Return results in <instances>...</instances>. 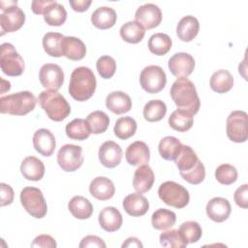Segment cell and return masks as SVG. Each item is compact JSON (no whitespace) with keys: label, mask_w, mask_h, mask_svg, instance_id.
I'll use <instances>...</instances> for the list:
<instances>
[{"label":"cell","mask_w":248,"mask_h":248,"mask_svg":"<svg viewBox=\"0 0 248 248\" xmlns=\"http://www.w3.org/2000/svg\"><path fill=\"white\" fill-rule=\"evenodd\" d=\"M68 209L72 215L80 220L88 219L93 213V205L82 196H75L68 203Z\"/></svg>","instance_id":"28"},{"label":"cell","mask_w":248,"mask_h":248,"mask_svg":"<svg viewBox=\"0 0 248 248\" xmlns=\"http://www.w3.org/2000/svg\"><path fill=\"white\" fill-rule=\"evenodd\" d=\"M96 68L99 75L103 78H110L113 77L116 71V62L109 55L101 56L96 63Z\"/></svg>","instance_id":"45"},{"label":"cell","mask_w":248,"mask_h":248,"mask_svg":"<svg viewBox=\"0 0 248 248\" xmlns=\"http://www.w3.org/2000/svg\"><path fill=\"white\" fill-rule=\"evenodd\" d=\"M80 248H85V247H98V248H105L106 243L104 240L96 235H87L83 237L79 243Z\"/></svg>","instance_id":"50"},{"label":"cell","mask_w":248,"mask_h":248,"mask_svg":"<svg viewBox=\"0 0 248 248\" xmlns=\"http://www.w3.org/2000/svg\"><path fill=\"white\" fill-rule=\"evenodd\" d=\"M31 247H42V248H55L56 241L49 234H40L35 237L31 243Z\"/></svg>","instance_id":"48"},{"label":"cell","mask_w":248,"mask_h":248,"mask_svg":"<svg viewBox=\"0 0 248 248\" xmlns=\"http://www.w3.org/2000/svg\"><path fill=\"white\" fill-rule=\"evenodd\" d=\"M200 30L199 20L193 16L182 17L176 26V34L178 39L183 42H191L196 38Z\"/></svg>","instance_id":"26"},{"label":"cell","mask_w":248,"mask_h":248,"mask_svg":"<svg viewBox=\"0 0 248 248\" xmlns=\"http://www.w3.org/2000/svg\"><path fill=\"white\" fill-rule=\"evenodd\" d=\"M53 2V0H35L31 3V9L36 15H44L46 9Z\"/></svg>","instance_id":"51"},{"label":"cell","mask_w":248,"mask_h":248,"mask_svg":"<svg viewBox=\"0 0 248 248\" xmlns=\"http://www.w3.org/2000/svg\"><path fill=\"white\" fill-rule=\"evenodd\" d=\"M159 198L167 205L175 208L185 207L190 201L188 190L174 181H166L159 186Z\"/></svg>","instance_id":"6"},{"label":"cell","mask_w":248,"mask_h":248,"mask_svg":"<svg viewBox=\"0 0 248 248\" xmlns=\"http://www.w3.org/2000/svg\"><path fill=\"white\" fill-rule=\"evenodd\" d=\"M89 192L95 199L99 201H107L113 197L115 187L109 178L105 176H97L91 181L89 185Z\"/></svg>","instance_id":"20"},{"label":"cell","mask_w":248,"mask_h":248,"mask_svg":"<svg viewBox=\"0 0 248 248\" xmlns=\"http://www.w3.org/2000/svg\"><path fill=\"white\" fill-rule=\"evenodd\" d=\"M122 206L129 215L133 217H140L148 211L149 202L141 193L137 192L126 196L123 200Z\"/></svg>","instance_id":"19"},{"label":"cell","mask_w":248,"mask_h":248,"mask_svg":"<svg viewBox=\"0 0 248 248\" xmlns=\"http://www.w3.org/2000/svg\"><path fill=\"white\" fill-rule=\"evenodd\" d=\"M16 1H1L0 2V26H1V35L6 33H11L17 31L22 27L25 22V14L23 11L16 5Z\"/></svg>","instance_id":"5"},{"label":"cell","mask_w":248,"mask_h":248,"mask_svg":"<svg viewBox=\"0 0 248 248\" xmlns=\"http://www.w3.org/2000/svg\"><path fill=\"white\" fill-rule=\"evenodd\" d=\"M91 132L86 120L76 118L66 125V135L71 140H84L89 138Z\"/></svg>","instance_id":"37"},{"label":"cell","mask_w":248,"mask_h":248,"mask_svg":"<svg viewBox=\"0 0 248 248\" xmlns=\"http://www.w3.org/2000/svg\"><path fill=\"white\" fill-rule=\"evenodd\" d=\"M64 36L58 32H48L43 38V47L46 54L52 57L62 56L61 44Z\"/></svg>","instance_id":"39"},{"label":"cell","mask_w":248,"mask_h":248,"mask_svg":"<svg viewBox=\"0 0 248 248\" xmlns=\"http://www.w3.org/2000/svg\"><path fill=\"white\" fill-rule=\"evenodd\" d=\"M20 202L23 208L38 219L44 218L47 212V205L42 191L36 187H25L20 192Z\"/></svg>","instance_id":"7"},{"label":"cell","mask_w":248,"mask_h":248,"mask_svg":"<svg viewBox=\"0 0 248 248\" xmlns=\"http://www.w3.org/2000/svg\"><path fill=\"white\" fill-rule=\"evenodd\" d=\"M66 18L67 12L65 7L54 0L44 13V19L50 26H60L64 24Z\"/></svg>","instance_id":"34"},{"label":"cell","mask_w":248,"mask_h":248,"mask_svg":"<svg viewBox=\"0 0 248 248\" xmlns=\"http://www.w3.org/2000/svg\"><path fill=\"white\" fill-rule=\"evenodd\" d=\"M210 88L220 94L230 91L233 86V78L228 70H218L210 78Z\"/></svg>","instance_id":"30"},{"label":"cell","mask_w":248,"mask_h":248,"mask_svg":"<svg viewBox=\"0 0 248 248\" xmlns=\"http://www.w3.org/2000/svg\"><path fill=\"white\" fill-rule=\"evenodd\" d=\"M171 39L168 34L155 33L148 40V48L155 55H165L171 48Z\"/></svg>","instance_id":"36"},{"label":"cell","mask_w":248,"mask_h":248,"mask_svg":"<svg viewBox=\"0 0 248 248\" xmlns=\"http://www.w3.org/2000/svg\"><path fill=\"white\" fill-rule=\"evenodd\" d=\"M106 107L115 114H123L132 108V101L128 94L122 91H113L106 98Z\"/></svg>","instance_id":"25"},{"label":"cell","mask_w":248,"mask_h":248,"mask_svg":"<svg viewBox=\"0 0 248 248\" xmlns=\"http://www.w3.org/2000/svg\"><path fill=\"white\" fill-rule=\"evenodd\" d=\"M140 83L144 91L150 94H156L162 91L167 83V76L164 70L157 65H150L140 73Z\"/></svg>","instance_id":"10"},{"label":"cell","mask_w":248,"mask_h":248,"mask_svg":"<svg viewBox=\"0 0 248 248\" xmlns=\"http://www.w3.org/2000/svg\"><path fill=\"white\" fill-rule=\"evenodd\" d=\"M62 55L70 60H81L86 54V46L84 43L76 37H64L61 44Z\"/></svg>","instance_id":"21"},{"label":"cell","mask_w":248,"mask_h":248,"mask_svg":"<svg viewBox=\"0 0 248 248\" xmlns=\"http://www.w3.org/2000/svg\"><path fill=\"white\" fill-rule=\"evenodd\" d=\"M160 243L164 247L185 248L188 243L185 241L178 230H170L160 234Z\"/></svg>","instance_id":"43"},{"label":"cell","mask_w":248,"mask_h":248,"mask_svg":"<svg viewBox=\"0 0 248 248\" xmlns=\"http://www.w3.org/2000/svg\"><path fill=\"white\" fill-rule=\"evenodd\" d=\"M170 97L177 108L195 115L201 107L196 86L187 78H178L171 85Z\"/></svg>","instance_id":"1"},{"label":"cell","mask_w":248,"mask_h":248,"mask_svg":"<svg viewBox=\"0 0 248 248\" xmlns=\"http://www.w3.org/2000/svg\"><path fill=\"white\" fill-rule=\"evenodd\" d=\"M72 9L76 12H85L91 5V0H70L69 1Z\"/></svg>","instance_id":"52"},{"label":"cell","mask_w":248,"mask_h":248,"mask_svg":"<svg viewBox=\"0 0 248 248\" xmlns=\"http://www.w3.org/2000/svg\"><path fill=\"white\" fill-rule=\"evenodd\" d=\"M178 231L187 243L198 242L202 235V230L196 221H186L182 223Z\"/></svg>","instance_id":"42"},{"label":"cell","mask_w":248,"mask_h":248,"mask_svg":"<svg viewBox=\"0 0 248 248\" xmlns=\"http://www.w3.org/2000/svg\"><path fill=\"white\" fill-rule=\"evenodd\" d=\"M182 143L174 137L167 136L163 138L158 145V150L161 157L168 161H172L178 155Z\"/></svg>","instance_id":"35"},{"label":"cell","mask_w":248,"mask_h":248,"mask_svg":"<svg viewBox=\"0 0 248 248\" xmlns=\"http://www.w3.org/2000/svg\"><path fill=\"white\" fill-rule=\"evenodd\" d=\"M0 67L2 72L10 77H18L24 71V60L10 43L1 45Z\"/></svg>","instance_id":"8"},{"label":"cell","mask_w":248,"mask_h":248,"mask_svg":"<svg viewBox=\"0 0 248 248\" xmlns=\"http://www.w3.org/2000/svg\"><path fill=\"white\" fill-rule=\"evenodd\" d=\"M86 122L89 126L90 132L98 135L107 131L109 125V118L104 111L95 110L87 115Z\"/></svg>","instance_id":"40"},{"label":"cell","mask_w":248,"mask_h":248,"mask_svg":"<svg viewBox=\"0 0 248 248\" xmlns=\"http://www.w3.org/2000/svg\"><path fill=\"white\" fill-rule=\"evenodd\" d=\"M98 220L101 228L108 232L119 230L123 222L120 211L113 206H107L103 208L99 213Z\"/></svg>","instance_id":"22"},{"label":"cell","mask_w":248,"mask_h":248,"mask_svg":"<svg viewBox=\"0 0 248 248\" xmlns=\"http://www.w3.org/2000/svg\"><path fill=\"white\" fill-rule=\"evenodd\" d=\"M38 101L49 119L59 122L71 113V107L67 100L57 90H45L39 94Z\"/></svg>","instance_id":"3"},{"label":"cell","mask_w":248,"mask_h":248,"mask_svg":"<svg viewBox=\"0 0 248 248\" xmlns=\"http://www.w3.org/2000/svg\"><path fill=\"white\" fill-rule=\"evenodd\" d=\"M96 85L97 81L92 70L88 67L80 66L72 72L68 90L73 99L84 102L93 96Z\"/></svg>","instance_id":"2"},{"label":"cell","mask_w":248,"mask_h":248,"mask_svg":"<svg viewBox=\"0 0 248 248\" xmlns=\"http://www.w3.org/2000/svg\"><path fill=\"white\" fill-rule=\"evenodd\" d=\"M236 169L230 164H222L215 170V178L223 185H231L237 179Z\"/></svg>","instance_id":"44"},{"label":"cell","mask_w":248,"mask_h":248,"mask_svg":"<svg viewBox=\"0 0 248 248\" xmlns=\"http://www.w3.org/2000/svg\"><path fill=\"white\" fill-rule=\"evenodd\" d=\"M233 200L239 207L241 208L248 207V185L247 184H243L242 186L238 187L235 190L233 194Z\"/></svg>","instance_id":"47"},{"label":"cell","mask_w":248,"mask_h":248,"mask_svg":"<svg viewBox=\"0 0 248 248\" xmlns=\"http://www.w3.org/2000/svg\"><path fill=\"white\" fill-rule=\"evenodd\" d=\"M194 118L191 113L182 109H175L169 117V125L177 132H186L193 126Z\"/></svg>","instance_id":"33"},{"label":"cell","mask_w":248,"mask_h":248,"mask_svg":"<svg viewBox=\"0 0 248 248\" xmlns=\"http://www.w3.org/2000/svg\"><path fill=\"white\" fill-rule=\"evenodd\" d=\"M137 131V122L130 116L120 117L116 120L113 132L120 140H128L133 137Z\"/></svg>","instance_id":"41"},{"label":"cell","mask_w":248,"mask_h":248,"mask_svg":"<svg viewBox=\"0 0 248 248\" xmlns=\"http://www.w3.org/2000/svg\"><path fill=\"white\" fill-rule=\"evenodd\" d=\"M20 172L27 180L39 181L44 177L45 165L37 157L28 156L21 162Z\"/></svg>","instance_id":"23"},{"label":"cell","mask_w":248,"mask_h":248,"mask_svg":"<svg viewBox=\"0 0 248 248\" xmlns=\"http://www.w3.org/2000/svg\"><path fill=\"white\" fill-rule=\"evenodd\" d=\"M37 100L30 91H20L0 98L1 113L11 115H25L36 107Z\"/></svg>","instance_id":"4"},{"label":"cell","mask_w":248,"mask_h":248,"mask_svg":"<svg viewBox=\"0 0 248 248\" xmlns=\"http://www.w3.org/2000/svg\"><path fill=\"white\" fill-rule=\"evenodd\" d=\"M167 113V106L161 100H151L143 108V117L148 122L160 121Z\"/></svg>","instance_id":"38"},{"label":"cell","mask_w":248,"mask_h":248,"mask_svg":"<svg viewBox=\"0 0 248 248\" xmlns=\"http://www.w3.org/2000/svg\"><path fill=\"white\" fill-rule=\"evenodd\" d=\"M33 145L37 152L45 157H49L55 150L56 140L53 134L45 128L39 129L33 136Z\"/></svg>","instance_id":"17"},{"label":"cell","mask_w":248,"mask_h":248,"mask_svg":"<svg viewBox=\"0 0 248 248\" xmlns=\"http://www.w3.org/2000/svg\"><path fill=\"white\" fill-rule=\"evenodd\" d=\"M82 148L76 144H65L57 153V163L65 171H75L83 164Z\"/></svg>","instance_id":"11"},{"label":"cell","mask_w":248,"mask_h":248,"mask_svg":"<svg viewBox=\"0 0 248 248\" xmlns=\"http://www.w3.org/2000/svg\"><path fill=\"white\" fill-rule=\"evenodd\" d=\"M122 247H142V243L137 237H128L122 244Z\"/></svg>","instance_id":"53"},{"label":"cell","mask_w":248,"mask_h":248,"mask_svg":"<svg viewBox=\"0 0 248 248\" xmlns=\"http://www.w3.org/2000/svg\"><path fill=\"white\" fill-rule=\"evenodd\" d=\"M205 210L209 219H211L214 222L221 223L229 218L232 211V207L227 199L215 197L212 198L207 202Z\"/></svg>","instance_id":"16"},{"label":"cell","mask_w":248,"mask_h":248,"mask_svg":"<svg viewBox=\"0 0 248 248\" xmlns=\"http://www.w3.org/2000/svg\"><path fill=\"white\" fill-rule=\"evenodd\" d=\"M117 19L115 11L109 7H99L91 15L92 24L99 29H108L112 27Z\"/></svg>","instance_id":"27"},{"label":"cell","mask_w":248,"mask_h":248,"mask_svg":"<svg viewBox=\"0 0 248 248\" xmlns=\"http://www.w3.org/2000/svg\"><path fill=\"white\" fill-rule=\"evenodd\" d=\"M98 156L104 167L112 169L120 164L122 159V149L115 141L107 140L100 146Z\"/></svg>","instance_id":"15"},{"label":"cell","mask_w":248,"mask_h":248,"mask_svg":"<svg viewBox=\"0 0 248 248\" xmlns=\"http://www.w3.org/2000/svg\"><path fill=\"white\" fill-rule=\"evenodd\" d=\"M199 160L200 159L198 158L196 152L192 149V147L182 144L178 155L174 159V163L178 168L179 173H184L194 169Z\"/></svg>","instance_id":"29"},{"label":"cell","mask_w":248,"mask_h":248,"mask_svg":"<svg viewBox=\"0 0 248 248\" xmlns=\"http://www.w3.org/2000/svg\"><path fill=\"white\" fill-rule=\"evenodd\" d=\"M194 57L186 52H177L169 59V69L176 78H187L195 69Z\"/></svg>","instance_id":"14"},{"label":"cell","mask_w":248,"mask_h":248,"mask_svg":"<svg viewBox=\"0 0 248 248\" xmlns=\"http://www.w3.org/2000/svg\"><path fill=\"white\" fill-rule=\"evenodd\" d=\"M125 158L131 166L145 165L149 162L150 159L149 147L144 141H134L127 147Z\"/></svg>","instance_id":"18"},{"label":"cell","mask_w":248,"mask_h":248,"mask_svg":"<svg viewBox=\"0 0 248 248\" xmlns=\"http://www.w3.org/2000/svg\"><path fill=\"white\" fill-rule=\"evenodd\" d=\"M135 18L144 29H152L161 23L162 12L157 5L147 3L138 8Z\"/></svg>","instance_id":"13"},{"label":"cell","mask_w":248,"mask_h":248,"mask_svg":"<svg viewBox=\"0 0 248 248\" xmlns=\"http://www.w3.org/2000/svg\"><path fill=\"white\" fill-rule=\"evenodd\" d=\"M176 221V215L173 211L167 208L155 210L151 216V224L155 230L163 231L171 228Z\"/></svg>","instance_id":"31"},{"label":"cell","mask_w":248,"mask_h":248,"mask_svg":"<svg viewBox=\"0 0 248 248\" xmlns=\"http://www.w3.org/2000/svg\"><path fill=\"white\" fill-rule=\"evenodd\" d=\"M226 132L233 142H244L248 138V116L243 110H233L227 117Z\"/></svg>","instance_id":"9"},{"label":"cell","mask_w":248,"mask_h":248,"mask_svg":"<svg viewBox=\"0 0 248 248\" xmlns=\"http://www.w3.org/2000/svg\"><path fill=\"white\" fill-rule=\"evenodd\" d=\"M120 36L121 38L130 44H138L140 43L145 34L144 28L136 20L128 21L124 23L120 30Z\"/></svg>","instance_id":"32"},{"label":"cell","mask_w":248,"mask_h":248,"mask_svg":"<svg viewBox=\"0 0 248 248\" xmlns=\"http://www.w3.org/2000/svg\"><path fill=\"white\" fill-rule=\"evenodd\" d=\"M155 176L152 169L148 165L140 166L134 173L133 186L138 193L148 192L154 183Z\"/></svg>","instance_id":"24"},{"label":"cell","mask_w":248,"mask_h":248,"mask_svg":"<svg viewBox=\"0 0 248 248\" xmlns=\"http://www.w3.org/2000/svg\"><path fill=\"white\" fill-rule=\"evenodd\" d=\"M180 176L188 183L193 184V185H198V184L202 183L205 177L204 166L199 160V162L197 163V165L194 169H192L191 170H189L187 172L180 173Z\"/></svg>","instance_id":"46"},{"label":"cell","mask_w":248,"mask_h":248,"mask_svg":"<svg viewBox=\"0 0 248 248\" xmlns=\"http://www.w3.org/2000/svg\"><path fill=\"white\" fill-rule=\"evenodd\" d=\"M39 78L46 89L58 90L64 82V72L59 65L46 63L41 67Z\"/></svg>","instance_id":"12"},{"label":"cell","mask_w":248,"mask_h":248,"mask_svg":"<svg viewBox=\"0 0 248 248\" xmlns=\"http://www.w3.org/2000/svg\"><path fill=\"white\" fill-rule=\"evenodd\" d=\"M0 188H1V206L11 204L14 202V197H15L13 188L10 185L3 182L0 184Z\"/></svg>","instance_id":"49"}]
</instances>
